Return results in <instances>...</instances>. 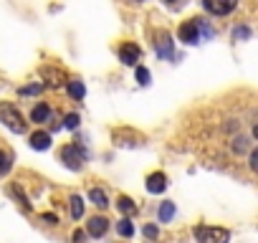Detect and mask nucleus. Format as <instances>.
<instances>
[{"mask_svg": "<svg viewBox=\"0 0 258 243\" xmlns=\"http://www.w3.org/2000/svg\"><path fill=\"white\" fill-rule=\"evenodd\" d=\"M0 122L11 130V132H18V135H23L26 132V119L21 116V111L13 106V104H0Z\"/></svg>", "mask_w": 258, "mask_h": 243, "instance_id": "1", "label": "nucleus"}, {"mask_svg": "<svg viewBox=\"0 0 258 243\" xmlns=\"http://www.w3.org/2000/svg\"><path fill=\"white\" fill-rule=\"evenodd\" d=\"M192 235L200 243H228L230 240V233L225 228H210V225H198L192 230Z\"/></svg>", "mask_w": 258, "mask_h": 243, "instance_id": "2", "label": "nucleus"}, {"mask_svg": "<svg viewBox=\"0 0 258 243\" xmlns=\"http://www.w3.org/2000/svg\"><path fill=\"white\" fill-rule=\"evenodd\" d=\"M61 157H63L66 167H71V170H81V165H84V160H86V155H84V150H79V145L63 147Z\"/></svg>", "mask_w": 258, "mask_h": 243, "instance_id": "3", "label": "nucleus"}, {"mask_svg": "<svg viewBox=\"0 0 258 243\" xmlns=\"http://www.w3.org/2000/svg\"><path fill=\"white\" fill-rule=\"evenodd\" d=\"M203 6L213 16H228L230 11H235L238 0H203Z\"/></svg>", "mask_w": 258, "mask_h": 243, "instance_id": "4", "label": "nucleus"}, {"mask_svg": "<svg viewBox=\"0 0 258 243\" xmlns=\"http://www.w3.org/2000/svg\"><path fill=\"white\" fill-rule=\"evenodd\" d=\"M140 56H142V51H140V46H135V43H126V46L119 48V58H121L126 66H137V64H140Z\"/></svg>", "mask_w": 258, "mask_h": 243, "instance_id": "5", "label": "nucleus"}, {"mask_svg": "<svg viewBox=\"0 0 258 243\" xmlns=\"http://www.w3.org/2000/svg\"><path fill=\"white\" fill-rule=\"evenodd\" d=\"M180 41H185V43H198V41H200V23H198V21H187V23L180 28Z\"/></svg>", "mask_w": 258, "mask_h": 243, "instance_id": "6", "label": "nucleus"}, {"mask_svg": "<svg viewBox=\"0 0 258 243\" xmlns=\"http://www.w3.org/2000/svg\"><path fill=\"white\" fill-rule=\"evenodd\" d=\"M106 228H109V220H106L104 215H96V218H91V220H89V225H86L89 235H94V238H101V235L106 233Z\"/></svg>", "mask_w": 258, "mask_h": 243, "instance_id": "7", "label": "nucleus"}, {"mask_svg": "<svg viewBox=\"0 0 258 243\" xmlns=\"http://www.w3.org/2000/svg\"><path fill=\"white\" fill-rule=\"evenodd\" d=\"M157 53H160L162 58H172V56H175V51H172V41H170L167 33H160V38H157Z\"/></svg>", "mask_w": 258, "mask_h": 243, "instance_id": "8", "label": "nucleus"}, {"mask_svg": "<svg viewBox=\"0 0 258 243\" xmlns=\"http://www.w3.org/2000/svg\"><path fill=\"white\" fill-rule=\"evenodd\" d=\"M165 188H167V177L162 172H155V175L147 177V190L150 193H162Z\"/></svg>", "mask_w": 258, "mask_h": 243, "instance_id": "9", "label": "nucleus"}, {"mask_svg": "<svg viewBox=\"0 0 258 243\" xmlns=\"http://www.w3.org/2000/svg\"><path fill=\"white\" fill-rule=\"evenodd\" d=\"M31 147H33V150H48V147H51V135H48V132H36V135H31Z\"/></svg>", "mask_w": 258, "mask_h": 243, "instance_id": "10", "label": "nucleus"}, {"mask_svg": "<svg viewBox=\"0 0 258 243\" xmlns=\"http://www.w3.org/2000/svg\"><path fill=\"white\" fill-rule=\"evenodd\" d=\"M48 116H51L48 104H38V106H33V111H31V119H33V122H38V125H41V122H46Z\"/></svg>", "mask_w": 258, "mask_h": 243, "instance_id": "11", "label": "nucleus"}, {"mask_svg": "<svg viewBox=\"0 0 258 243\" xmlns=\"http://www.w3.org/2000/svg\"><path fill=\"white\" fill-rule=\"evenodd\" d=\"M89 198H91V203H94L96 208H106V205H109V200H106V193H104V190H99V188L89 190Z\"/></svg>", "mask_w": 258, "mask_h": 243, "instance_id": "12", "label": "nucleus"}, {"mask_svg": "<svg viewBox=\"0 0 258 243\" xmlns=\"http://www.w3.org/2000/svg\"><path fill=\"white\" fill-rule=\"evenodd\" d=\"M116 230H119V235H124V238H132V235H135V225H132V220H129V218H121V220L116 223Z\"/></svg>", "mask_w": 258, "mask_h": 243, "instance_id": "13", "label": "nucleus"}, {"mask_svg": "<svg viewBox=\"0 0 258 243\" xmlns=\"http://www.w3.org/2000/svg\"><path fill=\"white\" fill-rule=\"evenodd\" d=\"M69 94H71L74 99H84V94H86L84 81H69Z\"/></svg>", "mask_w": 258, "mask_h": 243, "instance_id": "14", "label": "nucleus"}, {"mask_svg": "<svg viewBox=\"0 0 258 243\" xmlns=\"http://www.w3.org/2000/svg\"><path fill=\"white\" fill-rule=\"evenodd\" d=\"M172 215H175V203H170V200L162 203V205H160V220L167 223V220H172Z\"/></svg>", "mask_w": 258, "mask_h": 243, "instance_id": "15", "label": "nucleus"}, {"mask_svg": "<svg viewBox=\"0 0 258 243\" xmlns=\"http://www.w3.org/2000/svg\"><path fill=\"white\" fill-rule=\"evenodd\" d=\"M71 215H74L76 220L84 215V200H81L79 195H71Z\"/></svg>", "mask_w": 258, "mask_h": 243, "instance_id": "16", "label": "nucleus"}, {"mask_svg": "<svg viewBox=\"0 0 258 243\" xmlns=\"http://www.w3.org/2000/svg\"><path fill=\"white\" fill-rule=\"evenodd\" d=\"M119 210H124L126 215H132V213L137 210V205L132 203V198H126V195H121V198H119Z\"/></svg>", "mask_w": 258, "mask_h": 243, "instance_id": "17", "label": "nucleus"}, {"mask_svg": "<svg viewBox=\"0 0 258 243\" xmlns=\"http://www.w3.org/2000/svg\"><path fill=\"white\" fill-rule=\"evenodd\" d=\"M233 152H235V155L248 152V137H235V140H233Z\"/></svg>", "mask_w": 258, "mask_h": 243, "instance_id": "18", "label": "nucleus"}, {"mask_svg": "<svg viewBox=\"0 0 258 243\" xmlns=\"http://www.w3.org/2000/svg\"><path fill=\"white\" fill-rule=\"evenodd\" d=\"M79 122H81L79 114H69V116L63 119V127H66V130H76V127H79Z\"/></svg>", "mask_w": 258, "mask_h": 243, "instance_id": "19", "label": "nucleus"}, {"mask_svg": "<svg viewBox=\"0 0 258 243\" xmlns=\"http://www.w3.org/2000/svg\"><path fill=\"white\" fill-rule=\"evenodd\" d=\"M137 81H140L142 86H147V84H150V71H147L145 66H137Z\"/></svg>", "mask_w": 258, "mask_h": 243, "instance_id": "20", "label": "nucleus"}, {"mask_svg": "<svg viewBox=\"0 0 258 243\" xmlns=\"http://www.w3.org/2000/svg\"><path fill=\"white\" fill-rule=\"evenodd\" d=\"M11 170V157L3 152V150H0V175H6Z\"/></svg>", "mask_w": 258, "mask_h": 243, "instance_id": "21", "label": "nucleus"}, {"mask_svg": "<svg viewBox=\"0 0 258 243\" xmlns=\"http://www.w3.org/2000/svg\"><path fill=\"white\" fill-rule=\"evenodd\" d=\"M250 170H253V172H258V147L250 152Z\"/></svg>", "mask_w": 258, "mask_h": 243, "instance_id": "22", "label": "nucleus"}, {"mask_svg": "<svg viewBox=\"0 0 258 243\" xmlns=\"http://www.w3.org/2000/svg\"><path fill=\"white\" fill-rule=\"evenodd\" d=\"M233 36H235V38H248V36H250V31H248V28H235V31H233Z\"/></svg>", "mask_w": 258, "mask_h": 243, "instance_id": "23", "label": "nucleus"}, {"mask_svg": "<svg viewBox=\"0 0 258 243\" xmlns=\"http://www.w3.org/2000/svg\"><path fill=\"white\" fill-rule=\"evenodd\" d=\"M41 91V84H33V86H26V89H21V94H38Z\"/></svg>", "mask_w": 258, "mask_h": 243, "instance_id": "24", "label": "nucleus"}, {"mask_svg": "<svg viewBox=\"0 0 258 243\" xmlns=\"http://www.w3.org/2000/svg\"><path fill=\"white\" fill-rule=\"evenodd\" d=\"M145 235L147 238H157V225H147L145 228Z\"/></svg>", "mask_w": 258, "mask_h": 243, "instance_id": "25", "label": "nucleus"}, {"mask_svg": "<svg viewBox=\"0 0 258 243\" xmlns=\"http://www.w3.org/2000/svg\"><path fill=\"white\" fill-rule=\"evenodd\" d=\"M74 240H76V243H84V233L76 230V233H74Z\"/></svg>", "mask_w": 258, "mask_h": 243, "instance_id": "26", "label": "nucleus"}, {"mask_svg": "<svg viewBox=\"0 0 258 243\" xmlns=\"http://www.w3.org/2000/svg\"><path fill=\"white\" fill-rule=\"evenodd\" d=\"M43 220H46V223H56V215H48V213H46V215H43Z\"/></svg>", "mask_w": 258, "mask_h": 243, "instance_id": "27", "label": "nucleus"}, {"mask_svg": "<svg viewBox=\"0 0 258 243\" xmlns=\"http://www.w3.org/2000/svg\"><path fill=\"white\" fill-rule=\"evenodd\" d=\"M253 137H255V140H258V125H255V127H253Z\"/></svg>", "mask_w": 258, "mask_h": 243, "instance_id": "28", "label": "nucleus"}, {"mask_svg": "<svg viewBox=\"0 0 258 243\" xmlns=\"http://www.w3.org/2000/svg\"><path fill=\"white\" fill-rule=\"evenodd\" d=\"M170 3H172V0H170Z\"/></svg>", "mask_w": 258, "mask_h": 243, "instance_id": "29", "label": "nucleus"}]
</instances>
